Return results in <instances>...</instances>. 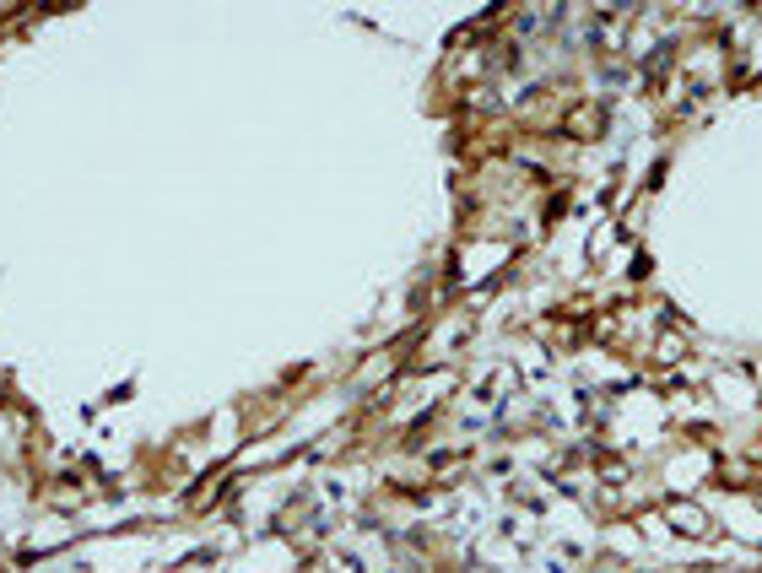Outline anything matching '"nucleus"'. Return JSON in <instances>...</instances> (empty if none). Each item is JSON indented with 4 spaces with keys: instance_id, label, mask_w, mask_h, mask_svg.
Here are the masks:
<instances>
[{
    "instance_id": "1",
    "label": "nucleus",
    "mask_w": 762,
    "mask_h": 573,
    "mask_svg": "<svg viewBox=\"0 0 762 573\" xmlns=\"http://www.w3.org/2000/svg\"><path fill=\"white\" fill-rule=\"evenodd\" d=\"M557 125L568 130L573 141H590V136H600V125H606V114H600V103H579V109H568Z\"/></svg>"
}]
</instances>
